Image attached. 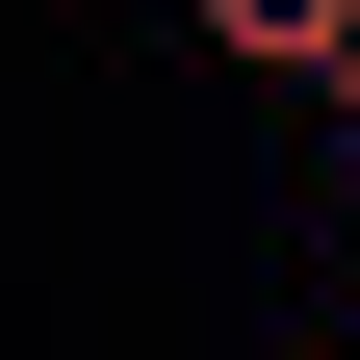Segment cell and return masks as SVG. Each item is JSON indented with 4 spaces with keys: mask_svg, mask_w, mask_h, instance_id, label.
Returning <instances> with one entry per match:
<instances>
[{
    "mask_svg": "<svg viewBox=\"0 0 360 360\" xmlns=\"http://www.w3.org/2000/svg\"><path fill=\"white\" fill-rule=\"evenodd\" d=\"M206 52H232V77H335V103H360V0H206Z\"/></svg>",
    "mask_w": 360,
    "mask_h": 360,
    "instance_id": "1",
    "label": "cell"
},
{
    "mask_svg": "<svg viewBox=\"0 0 360 360\" xmlns=\"http://www.w3.org/2000/svg\"><path fill=\"white\" fill-rule=\"evenodd\" d=\"M335 335H360V257H335Z\"/></svg>",
    "mask_w": 360,
    "mask_h": 360,
    "instance_id": "2",
    "label": "cell"
}]
</instances>
